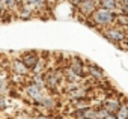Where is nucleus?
Listing matches in <instances>:
<instances>
[{
	"label": "nucleus",
	"mask_w": 128,
	"mask_h": 119,
	"mask_svg": "<svg viewBox=\"0 0 128 119\" xmlns=\"http://www.w3.org/2000/svg\"><path fill=\"white\" fill-rule=\"evenodd\" d=\"M114 20H116V11H110V9H106V8H101L98 6L92 15L89 18H86L88 24H90V27H100V29H106L108 26H113L114 24Z\"/></svg>",
	"instance_id": "1"
},
{
	"label": "nucleus",
	"mask_w": 128,
	"mask_h": 119,
	"mask_svg": "<svg viewBox=\"0 0 128 119\" xmlns=\"http://www.w3.org/2000/svg\"><path fill=\"white\" fill-rule=\"evenodd\" d=\"M44 82H45V89L50 90V92H54L59 84H60V80L63 78V72L60 70H48V71H44Z\"/></svg>",
	"instance_id": "2"
},
{
	"label": "nucleus",
	"mask_w": 128,
	"mask_h": 119,
	"mask_svg": "<svg viewBox=\"0 0 128 119\" xmlns=\"http://www.w3.org/2000/svg\"><path fill=\"white\" fill-rule=\"evenodd\" d=\"M101 33L104 35V38L116 45H119L125 38H126V33H125V29L124 27H116V26H108L106 29H101Z\"/></svg>",
	"instance_id": "3"
},
{
	"label": "nucleus",
	"mask_w": 128,
	"mask_h": 119,
	"mask_svg": "<svg viewBox=\"0 0 128 119\" xmlns=\"http://www.w3.org/2000/svg\"><path fill=\"white\" fill-rule=\"evenodd\" d=\"M45 90H47L45 88H41V86H38V84H35L32 82H29V83L24 84V94H26L27 98L32 100L33 104H36L41 100V96L45 94Z\"/></svg>",
	"instance_id": "4"
},
{
	"label": "nucleus",
	"mask_w": 128,
	"mask_h": 119,
	"mask_svg": "<svg viewBox=\"0 0 128 119\" xmlns=\"http://www.w3.org/2000/svg\"><path fill=\"white\" fill-rule=\"evenodd\" d=\"M77 8V12L86 20L92 15V12L98 8V0H82V2L76 6Z\"/></svg>",
	"instance_id": "5"
},
{
	"label": "nucleus",
	"mask_w": 128,
	"mask_h": 119,
	"mask_svg": "<svg viewBox=\"0 0 128 119\" xmlns=\"http://www.w3.org/2000/svg\"><path fill=\"white\" fill-rule=\"evenodd\" d=\"M21 62L26 65V68L29 70V71H32L33 68H35V65H36V62L39 60V56H38V53L36 51H26V53H23L21 54Z\"/></svg>",
	"instance_id": "6"
},
{
	"label": "nucleus",
	"mask_w": 128,
	"mask_h": 119,
	"mask_svg": "<svg viewBox=\"0 0 128 119\" xmlns=\"http://www.w3.org/2000/svg\"><path fill=\"white\" fill-rule=\"evenodd\" d=\"M14 14H17V17H18L20 20H30V18L33 17V14H35V9H33L30 5H27L26 2H23V3L18 5V8L15 9Z\"/></svg>",
	"instance_id": "7"
},
{
	"label": "nucleus",
	"mask_w": 128,
	"mask_h": 119,
	"mask_svg": "<svg viewBox=\"0 0 128 119\" xmlns=\"http://www.w3.org/2000/svg\"><path fill=\"white\" fill-rule=\"evenodd\" d=\"M35 106L42 107V108H45V110H54V108H56V106H57V101H56V98H54L53 95L44 94V95L41 96V100H39Z\"/></svg>",
	"instance_id": "8"
},
{
	"label": "nucleus",
	"mask_w": 128,
	"mask_h": 119,
	"mask_svg": "<svg viewBox=\"0 0 128 119\" xmlns=\"http://www.w3.org/2000/svg\"><path fill=\"white\" fill-rule=\"evenodd\" d=\"M11 70H12V74L15 76H21V77H27L29 76V70L26 68V65L21 62V59H14L11 62Z\"/></svg>",
	"instance_id": "9"
},
{
	"label": "nucleus",
	"mask_w": 128,
	"mask_h": 119,
	"mask_svg": "<svg viewBox=\"0 0 128 119\" xmlns=\"http://www.w3.org/2000/svg\"><path fill=\"white\" fill-rule=\"evenodd\" d=\"M70 68L78 76V77H84V62L82 60V59H78V57H74V59H71V62H70Z\"/></svg>",
	"instance_id": "10"
},
{
	"label": "nucleus",
	"mask_w": 128,
	"mask_h": 119,
	"mask_svg": "<svg viewBox=\"0 0 128 119\" xmlns=\"http://www.w3.org/2000/svg\"><path fill=\"white\" fill-rule=\"evenodd\" d=\"M62 72H63V78H65L66 83H78V82H82V77H78L70 66H66Z\"/></svg>",
	"instance_id": "11"
},
{
	"label": "nucleus",
	"mask_w": 128,
	"mask_h": 119,
	"mask_svg": "<svg viewBox=\"0 0 128 119\" xmlns=\"http://www.w3.org/2000/svg\"><path fill=\"white\" fill-rule=\"evenodd\" d=\"M101 106H102L108 113H116L118 108H119V106H120V102H119L118 100H110V98H107L106 101H102Z\"/></svg>",
	"instance_id": "12"
},
{
	"label": "nucleus",
	"mask_w": 128,
	"mask_h": 119,
	"mask_svg": "<svg viewBox=\"0 0 128 119\" xmlns=\"http://www.w3.org/2000/svg\"><path fill=\"white\" fill-rule=\"evenodd\" d=\"M88 74H89L90 77L96 78V80L104 78V71H102L100 66H96V65H89V66H88Z\"/></svg>",
	"instance_id": "13"
},
{
	"label": "nucleus",
	"mask_w": 128,
	"mask_h": 119,
	"mask_svg": "<svg viewBox=\"0 0 128 119\" xmlns=\"http://www.w3.org/2000/svg\"><path fill=\"white\" fill-rule=\"evenodd\" d=\"M24 2L27 5H30L35 11H39V9L45 8V5H47V0H24Z\"/></svg>",
	"instance_id": "14"
},
{
	"label": "nucleus",
	"mask_w": 128,
	"mask_h": 119,
	"mask_svg": "<svg viewBox=\"0 0 128 119\" xmlns=\"http://www.w3.org/2000/svg\"><path fill=\"white\" fill-rule=\"evenodd\" d=\"M98 6L110 11H116V0H98Z\"/></svg>",
	"instance_id": "15"
},
{
	"label": "nucleus",
	"mask_w": 128,
	"mask_h": 119,
	"mask_svg": "<svg viewBox=\"0 0 128 119\" xmlns=\"http://www.w3.org/2000/svg\"><path fill=\"white\" fill-rule=\"evenodd\" d=\"M114 114H116V119H126L128 118V104H120Z\"/></svg>",
	"instance_id": "16"
},
{
	"label": "nucleus",
	"mask_w": 128,
	"mask_h": 119,
	"mask_svg": "<svg viewBox=\"0 0 128 119\" xmlns=\"http://www.w3.org/2000/svg\"><path fill=\"white\" fill-rule=\"evenodd\" d=\"M2 3H3V6L8 12H15V9L18 8L17 0H2Z\"/></svg>",
	"instance_id": "17"
},
{
	"label": "nucleus",
	"mask_w": 128,
	"mask_h": 119,
	"mask_svg": "<svg viewBox=\"0 0 128 119\" xmlns=\"http://www.w3.org/2000/svg\"><path fill=\"white\" fill-rule=\"evenodd\" d=\"M44 71H45V60H44V59H39V60L36 62V65H35V68L30 72H33V74H42Z\"/></svg>",
	"instance_id": "18"
},
{
	"label": "nucleus",
	"mask_w": 128,
	"mask_h": 119,
	"mask_svg": "<svg viewBox=\"0 0 128 119\" xmlns=\"http://www.w3.org/2000/svg\"><path fill=\"white\" fill-rule=\"evenodd\" d=\"M6 107H8V98H6V95L0 94V112H5Z\"/></svg>",
	"instance_id": "19"
},
{
	"label": "nucleus",
	"mask_w": 128,
	"mask_h": 119,
	"mask_svg": "<svg viewBox=\"0 0 128 119\" xmlns=\"http://www.w3.org/2000/svg\"><path fill=\"white\" fill-rule=\"evenodd\" d=\"M8 11L5 9V6H3V3H2V0H0V15H5Z\"/></svg>",
	"instance_id": "20"
},
{
	"label": "nucleus",
	"mask_w": 128,
	"mask_h": 119,
	"mask_svg": "<svg viewBox=\"0 0 128 119\" xmlns=\"http://www.w3.org/2000/svg\"><path fill=\"white\" fill-rule=\"evenodd\" d=\"M35 119H53L51 116H48V114H38Z\"/></svg>",
	"instance_id": "21"
},
{
	"label": "nucleus",
	"mask_w": 128,
	"mask_h": 119,
	"mask_svg": "<svg viewBox=\"0 0 128 119\" xmlns=\"http://www.w3.org/2000/svg\"><path fill=\"white\" fill-rule=\"evenodd\" d=\"M104 119H116V114H114V113H108Z\"/></svg>",
	"instance_id": "22"
},
{
	"label": "nucleus",
	"mask_w": 128,
	"mask_h": 119,
	"mask_svg": "<svg viewBox=\"0 0 128 119\" xmlns=\"http://www.w3.org/2000/svg\"><path fill=\"white\" fill-rule=\"evenodd\" d=\"M120 44H122V45H124V47H125V48L128 50V36H126V38H125V39H124V41H122Z\"/></svg>",
	"instance_id": "23"
},
{
	"label": "nucleus",
	"mask_w": 128,
	"mask_h": 119,
	"mask_svg": "<svg viewBox=\"0 0 128 119\" xmlns=\"http://www.w3.org/2000/svg\"><path fill=\"white\" fill-rule=\"evenodd\" d=\"M23 2H24V0H17V3H18V5H20V3H23Z\"/></svg>",
	"instance_id": "24"
},
{
	"label": "nucleus",
	"mask_w": 128,
	"mask_h": 119,
	"mask_svg": "<svg viewBox=\"0 0 128 119\" xmlns=\"http://www.w3.org/2000/svg\"><path fill=\"white\" fill-rule=\"evenodd\" d=\"M78 2H82V0H78Z\"/></svg>",
	"instance_id": "25"
},
{
	"label": "nucleus",
	"mask_w": 128,
	"mask_h": 119,
	"mask_svg": "<svg viewBox=\"0 0 128 119\" xmlns=\"http://www.w3.org/2000/svg\"><path fill=\"white\" fill-rule=\"evenodd\" d=\"M126 119H128V118H126Z\"/></svg>",
	"instance_id": "26"
}]
</instances>
